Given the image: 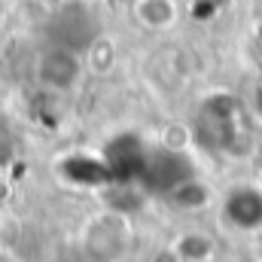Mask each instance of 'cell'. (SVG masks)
Returning <instances> with one entry per match:
<instances>
[{
    "label": "cell",
    "mask_w": 262,
    "mask_h": 262,
    "mask_svg": "<svg viewBox=\"0 0 262 262\" xmlns=\"http://www.w3.org/2000/svg\"><path fill=\"white\" fill-rule=\"evenodd\" d=\"M174 253L180 256V262H207L213 256V241L207 238V235H201V232H189V235H183L180 241H177V247H174Z\"/></svg>",
    "instance_id": "cell-6"
},
{
    "label": "cell",
    "mask_w": 262,
    "mask_h": 262,
    "mask_svg": "<svg viewBox=\"0 0 262 262\" xmlns=\"http://www.w3.org/2000/svg\"><path fill=\"white\" fill-rule=\"evenodd\" d=\"M259 253H262V232H259Z\"/></svg>",
    "instance_id": "cell-10"
},
{
    "label": "cell",
    "mask_w": 262,
    "mask_h": 262,
    "mask_svg": "<svg viewBox=\"0 0 262 262\" xmlns=\"http://www.w3.org/2000/svg\"><path fill=\"white\" fill-rule=\"evenodd\" d=\"M165 195L171 198V204L174 207H180V210H201V207H207L210 204V189L198 180V177H183L180 183H174Z\"/></svg>",
    "instance_id": "cell-5"
},
{
    "label": "cell",
    "mask_w": 262,
    "mask_h": 262,
    "mask_svg": "<svg viewBox=\"0 0 262 262\" xmlns=\"http://www.w3.org/2000/svg\"><path fill=\"white\" fill-rule=\"evenodd\" d=\"M0 12H3V0H0Z\"/></svg>",
    "instance_id": "cell-11"
},
{
    "label": "cell",
    "mask_w": 262,
    "mask_h": 262,
    "mask_svg": "<svg viewBox=\"0 0 262 262\" xmlns=\"http://www.w3.org/2000/svg\"><path fill=\"white\" fill-rule=\"evenodd\" d=\"M46 3H55V6H58V3H64V0H46Z\"/></svg>",
    "instance_id": "cell-9"
},
{
    "label": "cell",
    "mask_w": 262,
    "mask_h": 262,
    "mask_svg": "<svg viewBox=\"0 0 262 262\" xmlns=\"http://www.w3.org/2000/svg\"><path fill=\"white\" fill-rule=\"evenodd\" d=\"M253 107H256V113L262 116V82L256 85V95H253Z\"/></svg>",
    "instance_id": "cell-8"
},
{
    "label": "cell",
    "mask_w": 262,
    "mask_h": 262,
    "mask_svg": "<svg viewBox=\"0 0 262 262\" xmlns=\"http://www.w3.org/2000/svg\"><path fill=\"white\" fill-rule=\"evenodd\" d=\"M177 0H134V18L149 31H168L177 25Z\"/></svg>",
    "instance_id": "cell-4"
},
{
    "label": "cell",
    "mask_w": 262,
    "mask_h": 262,
    "mask_svg": "<svg viewBox=\"0 0 262 262\" xmlns=\"http://www.w3.org/2000/svg\"><path fill=\"white\" fill-rule=\"evenodd\" d=\"M235 122H238V104L232 98H226V95L210 98L201 107V134L213 146H229L232 143V137L238 134Z\"/></svg>",
    "instance_id": "cell-3"
},
{
    "label": "cell",
    "mask_w": 262,
    "mask_h": 262,
    "mask_svg": "<svg viewBox=\"0 0 262 262\" xmlns=\"http://www.w3.org/2000/svg\"><path fill=\"white\" fill-rule=\"evenodd\" d=\"M156 262H180V256H177L174 250H165V253H159V256H156Z\"/></svg>",
    "instance_id": "cell-7"
},
{
    "label": "cell",
    "mask_w": 262,
    "mask_h": 262,
    "mask_svg": "<svg viewBox=\"0 0 262 262\" xmlns=\"http://www.w3.org/2000/svg\"><path fill=\"white\" fill-rule=\"evenodd\" d=\"M82 76V61H79V52L67 49V46H58L52 43L49 49L40 52L37 58V79L52 89V92H67L79 82Z\"/></svg>",
    "instance_id": "cell-2"
},
{
    "label": "cell",
    "mask_w": 262,
    "mask_h": 262,
    "mask_svg": "<svg viewBox=\"0 0 262 262\" xmlns=\"http://www.w3.org/2000/svg\"><path fill=\"white\" fill-rule=\"evenodd\" d=\"M223 220L229 229L244 235L262 232V186L238 183L223 195Z\"/></svg>",
    "instance_id": "cell-1"
}]
</instances>
